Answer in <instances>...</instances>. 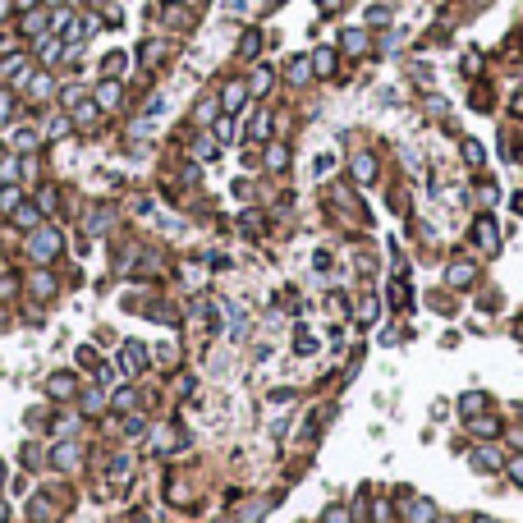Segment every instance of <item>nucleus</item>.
Listing matches in <instances>:
<instances>
[{"label": "nucleus", "instance_id": "1", "mask_svg": "<svg viewBox=\"0 0 523 523\" xmlns=\"http://www.w3.org/2000/svg\"><path fill=\"white\" fill-rule=\"evenodd\" d=\"M28 252H33L37 262H51L55 252H60V234H55V229H33V234H28Z\"/></svg>", "mask_w": 523, "mask_h": 523}, {"label": "nucleus", "instance_id": "2", "mask_svg": "<svg viewBox=\"0 0 523 523\" xmlns=\"http://www.w3.org/2000/svg\"><path fill=\"white\" fill-rule=\"evenodd\" d=\"M473 243H478V248L487 252V257H496V252H501V234H496V220H487V216H482L478 225H473Z\"/></svg>", "mask_w": 523, "mask_h": 523}, {"label": "nucleus", "instance_id": "3", "mask_svg": "<svg viewBox=\"0 0 523 523\" xmlns=\"http://www.w3.org/2000/svg\"><path fill=\"white\" fill-rule=\"evenodd\" d=\"M243 101H248V83H239V78H234V83L220 87V110H225V115H234Z\"/></svg>", "mask_w": 523, "mask_h": 523}, {"label": "nucleus", "instance_id": "4", "mask_svg": "<svg viewBox=\"0 0 523 523\" xmlns=\"http://www.w3.org/2000/svg\"><path fill=\"white\" fill-rule=\"evenodd\" d=\"M404 523H436V505L414 496V501H404Z\"/></svg>", "mask_w": 523, "mask_h": 523}, {"label": "nucleus", "instance_id": "5", "mask_svg": "<svg viewBox=\"0 0 523 523\" xmlns=\"http://www.w3.org/2000/svg\"><path fill=\"white\" fill-rule=\"evenodd\" d=\"M473 275H478V266H473V262H450V271H446V285L450 289H464V285H473Z\"/></svg>", "mask_w": 523, "mask_h": 523}, {"label": "nucleus", "instance_id": "6", "mask_svg": "<svg viewBox=\"0 0 523 523\" xmlns=\"http://www.w3.org/2000/svg\"><path fill=\"white\" fill-rule=\"evenodd\" d=\"M28 519H33V523H55V519H60V505L46 501V496H33V505H28Z\"/></svg>", "mask_w": 523, "mask_h": 523}, {"label": "nucleus", "instance_id": "7", "mask_svg": "<svg viewBox=\"0 0 523 523\" xmlns=\"http://www.w3.org/2000/svg\"><path fill=\"white\" fill-rule=\"evenodd\" d=\"M78 459H83V450H78L74 441H60V446H55V455H51V464L69 473V469H78Z\"/></svg>", "mask_w": 523, "mask_h": 523}, {"label": "nucleus", "instance_id": "8", "mask_svg": "<svg viewBox=\"0 0 523 523\" xmlns=\"http://www.w3.org/2000/svg\"><path fill=\"white\" fill-rule=\"evenodd\" d=\"M74 391H78V381L69 377V372H55L51 381H46V395H51V400H69Z\"/></svg>", "mask_w": 523, "mask_h": 523}, {"label": "nucleus", "instance_id": "9", "mask_svg": "<svg viewBox=\"0 0 523 523\" xmlns=\"http://www.w3.org/2000/svg\"><path fill=\"white\" fill-rule=\"evenodd\" d=\"M97 106H101V110H115V106H120V78H106V83L97 87Z\"/></svg>", "mask_w": 523, "mask_h": 523}, {"label": "nucleus", "instance_id": "10", "mask_svg": "<svg viewBox=\"0 0 523 523\" xmlns=\"http://www.w3.org/2000/svg\"><path fill=\"white\" fill-rule=\"evenodd\" d=\"M124 69H129V55H124V51H110V55H101V74H106V78H120Z\"/></svg>", "mask_w": 523, "mask_h": 523}, {"label": "nucleus", "instance_id": "11", "mask_svg": "<svg viewBox=\"0 0 523 523\" xmlns=\"http://www.w3.org/2000/svg\"><path fill=\"white\" fill-rule=\"evenodd\" d=\"M312 74H317V78H331V74H335V51H331V46H321V51L312 55Z\"/></svg>", "mask_w": 523, "mask_h": 523}, {"label": "nucleus", "instance_id": "12", "mask_svg": "<svg viewBox=\"0 0 523 523\" xmlns=\"http://www.w3.org/2000/svg\"><path fill=\"white\" fill-rule=\"evenodd\" d=\"M340 46H344L349 55H363L367 51V28H349V33L340 37Z\"/></svg>", "mask_w": 523, "mask_h": 523}, {"label": "nucleus", "instance_id": "13", "mask_svg": "<svg viewBox=\"0 0 523 523\" xmlns=\"http://www.w3.org/2000/svg\"><path fill=\"white\" fill-rule=\"evenodd\" d=\"M142 363H147V349H142V340H129V344H124V372H138Z\"/></svg>", "mask_w": 523, "mask_h": 523}, {"label": "nucleus", "instance_id": "14", "mask_svg": "<svg viewBox=\"0 0 523 523\" xmlns=\"http://www.w3.org/2000/svg\"><path fill=\"white\" fill-rule=\"evenodd\" d=\"M156 450H161V455H174V450H179V427L174 423H165L161 432H156Z\"/></svg>", "mask_w": 523, "mask_h": 523}, {"label": "nucleus", "instance_id": "15", "mask_svg": "<svg viewBox=\"0 0 523 523\" xmlns=\"http://www.w3.org/2000/svg\"><path fill=\"white\" fill-rule=\"evenodd\" d=\"M473 469H482V473H496V469H501V455H496L491 446L473 450Z\"/></svg>", "mask_w": 523, "mask_h": 523}, {"label": "nucleus", "instance_id": "16", "mask_svg": "<svg viewBox=\"0 0 523 523\" xmlns=\"http://www.w3.org/2000/svg\"><path fill=\"white\" fill-rule=\"evenodd\" d=\"M308 74H312V65H308L303 55H294V60L285 65V78H289V83H308Z\"/></svg>", "mask_w": 523, "mask_h": 523}, {"label": "nucleus", "instance_id": "17", "mask_svg": "<svg viewBox=\"0 0 523 523\" xmlns=\"http://www.w3.org/2000/svg\"><path fill=\"white\" fill-rule=\"evenodd\" d=\"M266 165H271V170H285V165H289V147H285V142H271V147H266Z\"/></svg>", "mask_w": 523, "mask_h": 523}, {"label": "nucleus", "instance_id": "18", "mask_svg": "<svg viewBox=\"0 0 523 523\" xmlns=\"http://www.w3.org/2000/svg\"><path fill=\"white\" fill-rule=\"evenodd\" d=\"M10 216H14V225H23V229H33V225H37V220H42V207H14V211H10Z\"/></svg>", "mask_w": 523, "mask_h": 523}, {"label": "nucleus", "instance_id": "19", "mask_svg": "<svg viewBox=\"0 0 523 523\" xmlns=\"http://www.w3.org/2000/svg\"><path fill=\"white\" fill-rule=\"evenodd\" d=\"M294 354H303V358H308V354H317V335H312V331H303V326L294 331Z\"/></svg>", "mask_w": 523, "mask_h": 523}, {"label": "nucleus", "instance_id": "20", "mask_svg": "<svg viewBox=\"0 0 523 523\" xmlns=\"http://www.w3.org/2000/svg\"><path fill=\"white\" fill-rule=\"evenodd\" d=\"M372 174H377V161H372V156H354V179H358V184H367Z\"/></svg>", "mask_w": 523, "mask_h": 523}, {"label": "nucleus", "instance_id": "21", "mask_svg": "<svg viewBox=\"0 0 523 523\" xmlns=\"http://www.w3.org/2000/svg\"><path fill=\"white\" fill-rule=\"evenodd\" d=\"M42 28H46V10H28V14H23V33H28V37L42 33Z\"/></svg>", "mask_w": 523, "mask_h": 523}, {"label": "nucleus", "instance_id": "22", "mask_svg": "<svg viewBox=\"0 0 523 523\" xmlns=\"http://www.w3.org/2000/svg\"><path fill=\"white\" fill-rule=\"evenodd\" d=\"M248 138H271V115H252V124H248Z\"/></svg>", "mask_w": 523, "mask_h": 523}, {"label": "nucleus", "instance_id": "23", "mask_svg": "<svg viewBox=\"0 0 523 523\" xmlns=\"http://www.w3.org/2000/svg\"><path fill=\"white\" fill-rule=\"evenodd\" d=\"M459 409H464V414H478V409H487V395H482V391H469V395H464V400H459Z\"/></svg>", "mask_w": 523, "mask_h": 523}, {"label": "nucleus", "instance_id": "24", "mask_svg": "<svg viewBox=\"0 0 523 523\" xmlns=\"http://www.w3.org/2000/svg\"><path fill=\"white\" fill-rule=\"evenodd\" d=\"M271 87V69L262 65V69H252V78H248V92H266Z\"/></svg>", "mask_w": 523, "mask_h": 523}, {"label": "nucleus", "instance_id": "25", "mask_svg": "<svg viewBox=\"0 0 523 523\" xmlns=\"http://www.w3.org/2000/svg\"><path fill=\"white\" fill-rule=\"evenodd\" d=\"M28 92H33L37 101H42V97H51V78H46V74H33V78H28Z\"/></svg>", "mask_w": 523, "mask_h": 523}, {"label": "nucleus", "instance_id": "26", "mask_svg": "<svg viewBox=\"0 0 523 523\" xmlns=\"http://www.w3.org/2000/svg\"><path fill=\"white\" fill-rule=\"evenodd\" d=\"M37 142H42V138H37V129H19V133H14V147H19V152H33Z\"/></svg>", "mask_w": 523, "mask_h": 523}, {"label": "nucleus", "instance_id": "27", "mask_svg": "<svg viewBox=\"0 0 523 523\" xmlns=\"http://www.w3.org/2000/svg\"><path fill=\"white\" fill-rule=\"evenodd\" d=\"M33 294H37V298H51V294H55V280L37 271V275H33Z\"/></svg>", "mask_w": 523, "mask_h": 523}, {"label": "nucleus", "instance_id": "28", "mask_svg": "<svg viewBox=\"0 0 523 523\" xmlns=\"http://www.w3.org/2000/svg\"><path fill=\"white\" fill-rule=\"evenodd\" d=\"M482 156H487V152H482V142H478V138H464V161H469V165H482Z\"/></svg>", "mask_w": 523, "mask_h": 523}, {"label": "nucleus", "instance_id": "29", "mask_svg": "<svg viewBox=\"0 0 523 523\" xmlns=\"http://www.w3.org/2000/svg\"><path fill=\"white\" fill-rule=\"evenodd\" d=\"M409 298H414V294H409V285H404V280H391V303H395V308H409Z\"/></svg>", "mask_w": 523, "mask_h": 523}, {"label": "nucleus", "instance_id": "30", "mask_svg": "<svg viewBox=\"0 0 523 523\" xmlns=\"http://www.w3.org/2000/svg\"><path fill=\"white\" fill-rule=\"evenodd\" d=\"M262 51V33H243V42H239V55L248 60V55H257Z\"/></svg>", "mask_w": 523, "mask_h": 523}, {"label": "nucleus", "instance_id": "31", "mask_svg": "<svg viewBox=\"0 0 523 523\" xmlns=\"http://www.w3.org/2000/svg\"><path fill=\"white\" fill-rule=\"evenodd\" d=\"M367 23H372V28H386V23H391V5H372Z\"/></svg>", "mask_w": 523, "mask_h": 523}, {"label": "nucleus", "instance_id": "32", "mask_svg": "<svg viewBox=\"0 0 523 523\" xmlns=\"http://www.w3.org/2000/svg\"><path fill=\"white\" fill-rule=\"evenodd\" d=\"M14 207H19V188L5 184V188H0V211H14Z\"/></svg>", "mask_w": 523, "mask_h": 523}, {"label": "nucleus", "instance_id": "33", "mask_svg": "<svg viewBox=\"0 0 523 523\" xmlns=\"http://www.w3.org/2000/svg\"><path fill=\"white\" fill-rule=\"evenodd\" d=\"M193 156L211 161V156H216V138H197V142H193Z\"/></svg>", "mask_w": 523, "mask_h": 523}, {"label": "nucleus", "instance_id": "34", "mask_svg": "<svg viewBox=\"0 0 523 523\" xmlns=\"http://www.w3.org/2000/svg\"><path fill=\"white\" fill-rule=\"evenodd\" d=\"M161 55H165V46H161V42H147V46H142V65H156Z\"/></svg>", "mask_w": 523, "mask_h": 523}, {"label": "nucleus", "instance_id": "35", "mask_svg": "<svg viewBox=\"0 0 523 523\" xmlns=\"http://www.w3.org/2000/svg\"><path fill=\"white\" fill-rule=\"evenodd\" d=\"M377 317H381L377 298H363V308H358V321H377Z\"/></svg>", "mask_w": 523, "mask_h": 523}, {"label": "nucleus", "instance_id": "36", "mask_svg": "<svg viewBox=\"0 0 523 523\" xmlns=\"http://www.w3.org/2000/svg\"><path fill=\"white\" fill-rule=\"evenodd\" d=\"M473 432H478V436H496V432H501V423H496V418H478Z\"/></svg>", "mask_w": 523, "mask_h": 523}, {"label": "nucleus", "instance_id": "37", "mask_svg": "<svg viewBox=\"0 0 523 523\" xmlns=\"http://www.w3.org/2000/svg\"><path fill=\"white\" fill-rule=\"evenodd\" d=\"M216 110H220V97H216V101H202V106H197V124H207Z\"/></svg>", "mask_w": 523, "mask_h": 523}, {"label": "nucleus", "instance_id": "38", "mask_svg": "<svg viewBox=\"0 0 523 523\" xmlns=\"http://www.w3.org/2000/svg\"><path fill=\"white\" fill-rule=\"evenodd\" d=\"M0 179H5V184H14V179H19V161H10V156H5V165H0Z\"/></svg>", "mask_w": 523, "mask_h": 523}, {"label": "nucleus", "instance_id": "39", "mask_svg": "<svg viewBox=\"0 0 523 523\" xmlns=\"http://www.w3.org/2000/svg\"><path fill=\"white\" fill-rule=\"evenodd\" d=\"M60 51H65V42H46L42 60H46V65H55V60H60Z\"/></svg>", "mask_w": 523, "mask_h": 523}, {"label": "nucleus", "instance_id": "40", "mask_svg": "<svg viewBox=\"0 0 523 523\" xmlns=\"http://www.w3.org/2000/svg\"><path fill=\"white\" fill-rule=\"evenodd\" d=\"M505 469H510V478H514V482H519V487H523V455H514L510 464H505Z\"/></svg>", "mask_w": 523, "mask_h": 523}, {"label": "nucleus", "instance_id": "41", "mask_svg": "<svg viewBox=\"0 0 523 523\" xmlns=\"http://www.w3.org/2000/svg\"><path fill=\"white\" fill-rule=\"evenodd\" d=\"M10 115H14V97H10V92H0V124L10 120Z\"/></svg>", "mask_w": 523, "mask_h": 523}, {"label": "nucleus", "instance_id": "42", "mask_svg": "<svg viewBox=\"0 0 523 523\" xmlns=\"http://www.w3.org/2000/svg\"><path fill=\"white\" fill-rule=\"evenodd\" d=\"M229 138H234V124H229V115H225V120L216 124V142H229Z\"/></svg>", "mask_w": 523, "mask_h": 523}, {"label": "nucleus", "instance_id": "43", "mask_svg": "<svg viewBox=\"0 0 523 523\" xmlns=\"http://www.w3.org/2000/svg\"><path fill=\"white\" fill-rule=\"evenodd\" d=\"M83 404H87V409H92V414H97L101 404H106V395H101V391H87V395H83Z\"/></svg>", "mask_w": 523, "mask_h": 523}, {"label": "nucleus", "instance_id": "44", "mask_svg": "<svg viewBox=\"0 0 523 523\" xmlns=\"http://www.w3.org/2000/svg\"><path fill=\"white\" fill-rule=\"evenodd\" d=\"M78 363H83V367H97V349H78Z\"/></svg>", "mask_w": 523, "mask_h": 523}, {"label": "nucleus", "instance_id": "45", "mask_svg": "<svg viewBox=\"0 0 523 523\" xmlns=\"http://www.w3.org/2000/svg\"><path fill=\"white\" fill-rule=\"evenodd\" d=\"M14 289H19V285H14L10 275H5V280H0V298H14Z\"/></svg>", "mask_w": 523, "mask_h": 523}, {"label": "nucleus", "instance_id": "46", "mask_svg": "<svg viewBox=\"0 0 523 523\" xmlns=\"http://www.w3.org/2000/svg\"><path fill=\"white\" fill-rule=\"evenodd\" d=\"M321 523H349V514L344 510H326V519H321Z\"/></svg>", "mask_w": 523, "mask_h": 523}, {"label": "nucleus", "instance_id": "47", "mask_svg": "<svg viewBox=\"0 0 523 523\" xmlns=\"http://www.w3.org/2000/svg\"><path fill=\"white\" fill-rule=\"evenodd\" d=\"M225 10L229 14H243V10H248V0H225Z\"/></svg>", "mask_w": 523, "mask_h": 523}, {"label": "nucleus", "instance_id": "48", "mask_svg": "<svg viewBox=\"0 0 523 523\" xmlns=\"http://www.w3.org/2000/svg\"><path fill=\"white\" fill-rule=\"evenodd\" d=\"M510 110H514V115H523V92H514V97H510Z\"/></svg>", "mask_w": 523, "mask_h": 523}, {"label": "nucleus", "instance_id": "49", "mask_svg": "<svg viewBox=\"0 0 523 523\" xmlns=\"http://www.w3.org/2000/svg\"><path fill=\"white\" fill-rule=\"evenodd\" d=\"M14 5H19V10H33V5H37V0H14Z\"/></svg>", "mask_w": 523, "mask_h": 523}, {"label": "nucleus", "instance_id": "50", "mask_svg": "<svg viewBox=\"0 0 523 523\" xmlns=\"http://www.w3.org/2000/svg\"><path fill=\"white\" fill-rule=\"evenodd\" d=\"M321 5H326V10H335V5H344V0H321Z\"/></svg>", "mask_w": 523, "mask_h": 523}, {"label": "nucleus", "instance_id": "51", "mask_svg": "<svg viewBox=\"0 0 523 523\" xmlns=\"http://www.w3.org/2000/svg\"><path fill=\"white\" fill-rule=\"evenodd\" d=\"M0 523H10V510H5V505H0Z\"/></svg>", "mask_w": 523, "mask_h": 523}, {"label": "nucleus", "instance_id": "52", "mask_svg": "<svg viewBox=\"0 0 523 523\" xmlns=\"http://www.w3.org/2000/svg\"><path fill=\"white\" fill-rule=\"evenodd\" d=\"M5 10H10V0H0V19H5Z\"/></svg>", "mask_w": 523, "mask_h": 523}, {"label": "nucleus", "instance_id": "53", "mask_svg": "<svg viewBox=\"0 0 523 523\" xmlns=\"http://www.w3.org/2000/svg\"><path fill=\"white\" fill-rule=\"evenodd\" d=\"M262 5H266V10H271V5H280V0H262Z\"/></svg>", "mask_w": 523, "mask_h": 523}, {"label": "nucleus", "instance_id": "54", "mask_svg": "<svg viewBox=\"0 0 523 523\" xmlns=\"http://www.w3.org/2000/svg\"><path fill=\"white\" fill-rule=\"evenodd\" d=\"M478 523H496V519H478Z\"/></svg>", "mask_w": 523, "mask_h": 523}, {"label": "nucleus", "instance_id": "55", "mask_svg": "<svg viewBox=\"0 0 523 523\" xmlns=\"http://www.w3.org/2000/svg\"><path fill=\"white\" fill-rule=\"evenodd\" d=\"M519 418H523V404H519Z\"/></svg>", "mask_w": 523, "mask_h": 523}, {"label": "nucleus", "instance_id": "56", "mask_svg": "<svg viewBox=\"0 0 523 523\" xmlns=\"http://www.w3.org/2000/svg\"><path fill=\"white\" fill-rule=\"evenodd\" d=\"M74 5H78V0H74Z\"/></svg>", "mask_w": 523, "mask_h": 523}, {"label": "nucleus", "instance_id": "57", "mask_svg": "<svg viewBox=\"0 0 523 523\" xmlns=\"http://www.w3.org/2000/svg\"><path fill=\"white\" fill-rule=\"evenodd\" d=\"M193 5H197V0H193Z\"/></svg>", "mask_w": 523, "mask_h": 523}]
</instances>
